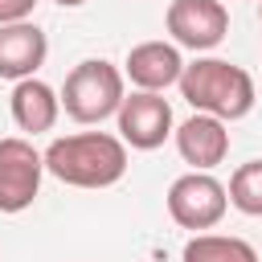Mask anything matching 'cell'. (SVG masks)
<instances>
[{"label":"cell","mask_w":262,"mask_h":262,"mask_svg":"<svg viewBox=\"0 0 262 262\" xmlns=\"http://www.w3.org/2000/svg\"><path fill=\"white\" fill-rule=\"evenodd\" d=\"M45 172L70 188H111L127 176V143L111 131L61 135L45 147Z\"/></svg>","instance_id":"obj_1"},{"label":"cell","mask_w":262,"mask_h":262,"mask_svg":"<svg viewBox=\"0 0 262 262\" xmlns=\"http://www.w3.org/2000/svg\"><path fill=\"white\" fill-rule=\"evenodd\" d=\"M180 98L196 111V115H213L221 123H233V119H246L258 102V90H254V78L225 61V57H196L184 66L180 74Z\"/></svg>","instance_id":"obj_2"},{"label":"cell","mask_w":262,"mask_h":262,"mask_svg":"<svg viewBox=\"0 0 262 262\" xmlns=\"http://www.w3.org/2000/svg\"><path fill=\"white\" fill-rule=\"evenodd\" d=\"M123 98H127V78L119 66H111L102 57L78 61L61 82V111L74 123H102V119L119 115Z\"/></svg>","instance_id":"obj_3"},{"label":"cell","mask_w":262,"mask_h":262,"mask_svg":"<svg viewBox=\"0 0 262 262\" xmlns=\"http://www.w3.org/2000/svg\"><path fill=\"white\" fill-rule=\"evenodd\" d=\"M225 209H229V188L209 172H184L168 188V213L180 229L205 233L225 217Z\"/></svg>","instance_id":"obj_4"},{"label":"cell","mask_w":262,"mask_h":262,"mask_svg":"<svg viewBox=\"0 0 262 262\" xmlns=\"http://www.w3.org/2000/svg\"><path fill=\"white\" fill-rule=\"evenodd\" d=\"M41 176H45V151H37L20 135H4L0 139V213L8 217L25 213L41 192Z\"/></svg>","instance_id":"obj_5"},{"label":"cell","mask_w":262,"mask_h":262,"mask_svg":"<svg viewBox=\"0 0 262 262\" xmlns=\"http://www.w3.org/2000/svg\"><path fill=\"white\" fill-rule=\"evenodd\" d=\"M164 25H168L172 45L192 49V53H209L225 41L229 12L221 0H172L164 12Z\"/></svg>","instance_id":"obj_6"},{"label":"cell","mask_w":262,"mask_h":262,"mask_svg":"<svg viewBox=\"0 0 262 262\" xmlns=\"http://www.w3.org/2000/svg\"><path fill=\"white\" fill-rule=\"evenodd\" d=\"M119 123V139L135 151H156L172 131H176V119H172V106L164 94H151V90H131L115 115Z\"/></svg>","instance_id":"obj_7"},{"label":"cell","mask_w":262,"mask_h":262,"mask_svg":"<svg viewBox=\"0 0 262 262\" xmlns=\"http://www.w3.org/2000/svg\"><path fill=\"white\" fill-rule=\"evenodd\" d=\"M184 66L188 61L180 57V45H172V41H139V45H131V53L123 61V78L135 90L164 94L168 86L180 82Z\"/></svg>","instance_id":"obj_8"},{"label":"cell","mask_w":262,"mask_h":262,"mask_svg":"<svg viewBox=\"0 0 262 262\" xmlns=\"http://www.w3.org/2000/svg\"><path fill=\"white\" fill-rule=\"evenodd\" d=\"M172 135H176L180 160L192 164V172H209L229 156V127L221 119H213V115H196L192 111V119H184Z\"/></svg>","instance_id":"obj_9"},{"label":"cell","mask_w":262,"mask_h":262,"mask_svg":"<svg viewBox=\"0 0 262 262\" xmlns=\"http://www.w3.org/2000/svg\"><path fill=\"white\" fill-rule=\"evenodd\" d=\"M49 57V41L33 20L20 25H0V78H8L12 86L33 78Z\"/></svg>","instance_id":"obj_10"},{"label":"cell","mask_w":262,"mask_h":262,"mask_svg":"<svg viewBox=\"0 0 262 262\" xmlns=\"http://www.w3.org/2000/svg\"><path fill=\"white\" fill-rule=\"evenodd\" d=\"M8 111H12V123L29 135H41V131H53L57 115H61V94L53 86H45L41 78H25L12 86V98H8Z\"/></svg>","instance_id":"obj_11"},{"label":"cell","mask_w":262,"mask_h":262,"mask_svg":"<svg viewBox=\"0 0 262 262\" xmlns=\"http://www.w3.org/2000/svg\"><path fill=\"white\" fill-rule=\"evenodd\" d=\"M180 262H258V250L225 233H192L180 250Z\"/></svg>","instance_id":"obj_12"},{"label":"cell","mask_w":262,"mask_h":262,"mask_svg":"<svg viewBox=\"0 0 262 262\" xmlns=\"http://www.w3.org/2000/svg\"><path fill=\"white\" fill-rule=\"evenodd\" d=\"M229 205L246 217H262V160H246L229 176Z\"/></svg>","instance_id":"obj_13"},{"label":"cell","mask_w":262,"mask_h":262,"mask_svg":"<svg viewBox=\"0 0 262 262\" xmlns=\"http://www.w3.org/2000/svg\"><path fill=\"white\" fill-rule=\"evenodd\" d=\"M37 8V0H0V25H20L29 20Z\"/></svg>","instance_id":"obj_14"},{"label":"cell","mask_w":262,"mask_h":262,"mask_svg":"<svg viewBox=\"0 0 262 262\" xmlns=\"http://www.w3.org/2000/svg\"><path fill=\"white\" fill-rule=\"evenodd\" d=\"M53 4H61V8H82L86 0H53Z\"/></svg>","instance_id":"obj_15"},{"label":"cell","mask_w":262,"mask_h":262,"mask_svg":"<svg viewBox=\"0 0 262 262\" xmlns=\"http://www.w3.org/2000/svg\"><path fill=\"white\" fill-rule=\"evenodd\" d=\"M258 16H262V8H258Z\"/></svg>","instance_id":"obj_16"}]
</instances>
